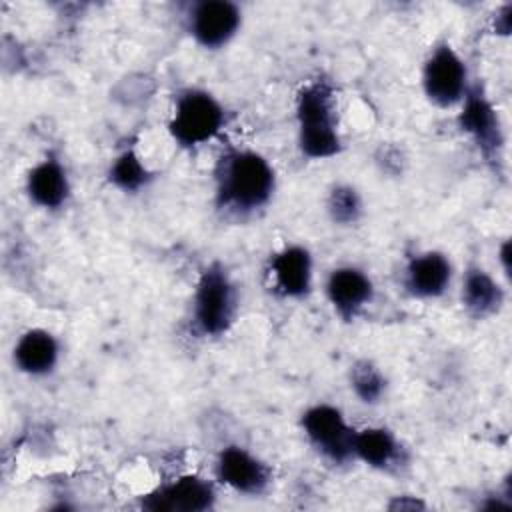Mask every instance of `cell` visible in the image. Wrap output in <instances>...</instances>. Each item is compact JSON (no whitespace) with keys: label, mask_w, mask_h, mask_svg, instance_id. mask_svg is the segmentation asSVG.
<instances>
[{"label":"cell","mask_w":512,"mask_h":512,"mask_svg":"<svg viewBox=\"0 0 512 512\" xmlns=\"http://www.w3.org/2000/svg\"><path fill=\"white\" fill-rule=\"evenodd\" d=\"M354 460L374 470H390L402 462V444L382 426H368L354 434Z\"/></svg>","instance_id":"cell-17"},{"label":"cell","mask_w":512,"mask_h":512,"mask_svg":"<svg viewBox=\"0 0 512 512\" xmlns=\"http://www.w3.org/2000/svg\"><path fill=\"white\" fill-rule=\"evenodd\" d=\"M216 478L234 492L258 496L272 484V468L248 448L230 444L216 456Z\"/></svg>","instance_id":"cell-9"},{"label":"cell","mask_w":512,"mask_h":512,"mask_svg":"<svg viewBox=\"0 0 512 512\" xmlns=\"http://www.w3.org/2000/svg\"><path fill=\"white\" fill-rule=\"evenodd\" d=\"M238 316V288L220 262L208 264L196 282L190 324L200 338L224 336Z\"/></svg>","instance_id":"cell-3"},{"label":"cell","mask_w":512,"mask_h":512,"mask_svg":"<svg viewBox=\"0 0 512 512\" xmlns=\"http://www.w3.org/2000/svg\"><path fill=\"white\" fill-rule=\"evenodd\" d=\"M214 502V484L202 476L186 474L146 494L142 508L152 512H204L210 510Z\"/></svg>","instance_id":"cell-10"},{"label":"cell","mask_w":512,"mask_h":512,"mask_svg":"<svg viewBox=\"0 0 512 512\" xmlns=\"http://www.w3.org/2000/svg\"><path fill=\"white\" fill-rule=\"evenodd\" d=\"M60 360V342L46 328H28L12 348L14 366L32 378L48 376Z\"/></svg>","instance_id":"cell-15"},{"label":"cell","mask_w":512,"mask_h":512,"mask_svg":"<svg viewBox=\"0 0 512 512\" xmlns=\"http://www.w3.org/2000/svg\"><path fill=\"white\" fill-rule=\"evenodd\" d=\"M350 388L360 402L372 406L384 398L386 378L374 362L362 358L350 366Z\"/></svg>","instance_id":"cell-19"},{"label":"cell","mask_w":512,"mask_h":512,"mask_svg":"<svg viewBox=\"0 0 512 512\" xmlns=\"http://www.w3.org/2000/svg\"><path fill=\"white\" fill-rule=\"evenodd\" d=\"M326 212L330 220L338 226H354L364 212L362 198L358 190L350 184H336L328 192L326 198Z\"/></svg>","instance_id":"cell-20"},{"label":"cell","mask_w":512,"mask_h":512,"mask_svg":"<svg viewBox=\"0 0 512 512\" xmlns=\"http://www.w3.org/2000/svg\"><path fill=\"white\" fill-rule=\"evenodd\" d=\"M510 12H512V6L510 4H504L502 6V10L498 12V16H496V32L498 34H508L510 32Z\"/></svg>","instance_id":"cell-21"},{"label":"cell","mask_w":512,"mask_h":512,"mask_svg":"<svg viewBox=\"0 0 512 512\" xmlns=\"http://www.w3.org/2000/svg\"><path fill=\"white\" fill-rule=\"evenodd\" d=\"M242 26V8L232 0H198L186 10V30L206 50L228 46Z\"/></svg>","instance_id":"cell-8"},{"label":"cell","mask_w":512,"mask_h":512,"mask_svg":"<svg viewBox=\"0 0 512 512\" xmlns=\"http://www.w3.org/2000/svg\"><path fill=\"white\" fill-rule=\"evenodd\" d=\"M226 126L222 102L202 88H184L174 100L168 132L180 148H198L212 142Z\"/></svg>","instance_id":"cell-4"},{"label":"cell","mask_w":512,"mask_h":512,"mask_svg":"<svg viewBox=\"0 0 512 512\" xmlns=\"http://www.w3.org/2000/svg\"><path fill=\"white\" fill-rule=\"evenodd\" d=\"M214 184L218 210L244 218L270 204L276 172L260 152L230 146L216 162Z\"/></svg>","instance_id":"cell-1"},{"label":"cell","mask_w":512,"mask_h":512,"mask_svg":"<svg viewBox=\"0 0 512 512\" xmlns=\"http://www.w3.org/2000/svg\"><path fill=\"white\" fill-rule=\"evenodd\" d=\"M108 180L118 190L126 194H136L150 184L152 172L146 168L144 160L134 148H126L110 162Z\"/></svg>","instance_id":"cell-18"},{"label":"cell","mask_w":512,"mask_h":512,"mask_svg":"<svg viewBox=\"0 0 512 512\" xmlns=\"http://www.w3.org/2000/svg\"><path fill=\"white\" fill-rule=\"evenodd\" d=\"M452 282V264L446 254L426 250L414 254L404 268V288L410 296L420 300H434L444 296Z\"/></svg>","instance_id":"cell-14"},{"label":"cell","mask_w":512,"mask_h":512,"mask_svg":"<svg viewBox=\"0 0 512 512\" xmlns=\"http://www.w3.org/2000/svg\"><path fill=\"white\" fill-rule=\"evenodd\" d=\"M272 290L290 300H302L312 292L314 260L306 246L288 244L272 254L268 262Z\"/></svg>","instance_id":"cell-11"},{"label":"cell","mask_w":512,"mask_h":512,"mask_svg":"<svg viewBox=\"0 0 512 512\" xmlns=\"http://www.w3.org/2000/svg\"><path fill=\"white\" fill-rule=\"evenodd\" d=\"M26 194L42 210H60L68 204L72 186L70 176L58 154L48 152L26 174Z\"/></svg>","instance_id":"cell-13"},{"label":"cell","mask_w":512,"mask_h":512,"mask_svg":"<svg viewBox=\"0 0 512 512\" xmlns=\"http://www.w3.org/2000/svg\"><path fill=\"white\" fill-rule=\"evenodd\" d=\"M324 292L334 312L344 322H352L374 300V282L362 268L346 264L328 274Z\"/></svg>","instance_id":"cell-12"},{"label":"cell","mask_w":512,"mask_h":512,"mask_svg":"<svg viewBox=\"0 0 512 512\" xmlns=\"http://www.w3.org/2000/svg\"><path fill=\"white\" fill-rule=\"evenodd\" d=\"M462 306L472 318L494 316L504 304V290L490 272L480 266H470L462 278Z\"/></svg>","instance_id":"cell-16"},{"label":"cell","mask_w":512,"mask_h":512,"mask_svg":"<svg viewBox=\"0 0 512 512\" xmlns=\"http://www.w3.org/2000/svg\"><path fill=\"white\" fill-rule=\"evenodd\" d=\"M468 68L456 48L442 40L424 60L422 90L426 98L438 108H452L460 104L470 88Z\"/></svg>","instance_id":"cell-5"},{"label":"cell","mask_w":512,"mask_h":512,"mask_svg":"<svg viewBox=\"0 0 512 512\" xmlns=\"http://www.w3.org/2000/svg\"><path fill=\"white\" fill-rule=\"evenodd\" d=\"M460 106L462 108L456 118L458 128L472 138L486 162L498 164L504 148V132L498 110L486 96L484 88L478 82H472Z\"/></svg>","instance_id":"cell-7"},{"label":"cell","mask_w":512,"mask_h":512,"mask_svg":"<svg viewBox=\"0 0 512 512\" xmlns=\"http://www.w3.org/2000/svg\"><path fill=\"white\" fill-rule=\"evenodd\" d=\"M302 432L312 448L332 464L354 460V434L340 408L320 402L302 412Z\"/></svg>","instance_id":"cell-6"},{"label":"cell","mask_w":512,"mask_h":512,"mask_svg":"<svg viewBox=\"0 0 512 512\" xmlns=\"http://www.w3.org/2000/svg\"><path fill=\"white\" fill-rule=\"evenodd\" d=\"M336 112V92L328 80L316 78L298 90L296 124L302 156L310 160H328L342 152V134Z\"/></svg>","instance_id":"cell-2"},{"label":"cell","mask_w":512,"mask_h":512,"mask_svg":"<svg viewBox=\"0 0 512 512\" xmlns=\"http://www.w3.org/2000/svg\"><path fill=\"white\" fill-rule=\"evenodd\" d=\"M498 258L502 262V270L506 276H510V242L504 240L502 246H500V252H498Z\"/></svg>","instance_id":"cell-22"}]
</instances>
